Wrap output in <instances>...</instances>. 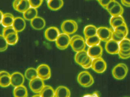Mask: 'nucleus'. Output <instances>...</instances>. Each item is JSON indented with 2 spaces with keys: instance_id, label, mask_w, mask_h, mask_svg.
Wrapping results in <instances>:
<instances>
[{
  "instance_id": "nucleus-15",
  "label": "nucleus",
  "mask_w": 130,
  "mask_h": 97,
  "mask_svg": "<svg viewBox=\"0 0 130 97\" xmlns=\"http://www.w3.org/2000/svg\"><path fill=\"white\" fill-rule=\"evenodd\" d=\"M12 26L17 32H20L26 28V21L24 18L20 17H15Z\"/></svg>"
},
{
  "instance_id": "nucleus-29",
  "label": "nucleus",
  "mask_w": 130,
  "mask_h": 97,
  "mask_svg": "<svg viewBox=\"0 0 130 97\" xmlns=\"http://www.w3.org/2000/svg\"><path fill=\"white\" fill-rule=\"evenodd\" d=\"M101 41V39L97 35L86 39L85 40L86 45L89 47L99 45Z\"/></svg>"
},
{
  "instance_id": "nucleus-42",
  "label": "nucleus",
  "mask_w": 130,
  "mask_h": 97,
  "mask_svg": "<svg viewBox=\"0 0 130 97\" xmlns=\"http://www.w3.org/2000/svg\"><path fill=\"white\" fill-rule=\"evenodd\" d=\"M21 0H14L13 3V6L14 9L16 10L17 7L20 2Z\"/></svg>"
},
{
  "instance_id": "nucleus-1",
  "label": "nucleus",
  "mask_w": 130,
  "mask_h": 97,
  "mask_svg": "<svg viewBox=\"0 0 130 97\" xmlns=\"http://www.w3.org/2000/svg\"><path fill=\"white\" fill-rule=\"evenodd\" d=\"M77 79L79 84L85 88L91 87L94 82V78L90 72L86 71L81 72L78 75Z\"/></svg>"
},
{
  "instance_id": "nucleus-6",
  "label": "nucleus",
  "mask_w": 130,
  "mask_h": 97,
  "mask_svg": "<svg viewBox=\"0 0 130 97\" xmlns=\"http://www.w3.org/2000/svg\"><path fill=\"white\" fill-rule=\"evenodd\" d=\"M70 37L66 33H61L56 40V45L59 49H66L70 44Z\"/></svg>"
},
{
  "instance_id": "nucleus-18",
  "label": "nucleus",
  "mask_w": 130,
  "mask_h": 97,
  "mask_svg": "<svg viewBox=\"0 0 130 97\" xmlns=\"http://www.w3.org/2000/svg\"><path fill=\"white\" fill-rule=\"evenodd\" d=\"M110 23L114 29L120 26L125 24L126 23L122 16H111L110 19Z\"/></svg>"
},
{
  "instance_id": "nucleus-37",
  "label": "nucleus",
  "mask_w": 130,
  "mask_h": 97,
  "mask_svg": "<svg viewBox=\"0 0 130 97\" xmlns=\"http://www.w3.org/2000/svg\"><path fill=\"white\" fill-rule=\"evenodd\" d=\"M92 59L89 56V58L88 60L82 66L83 68L85 69L90 68H91L92 65Z\"/></svg>"
},
{
  "instance_id": "nucleus-28",
  "label": "nucleus",
  "mask_w": 130,
  "mask_h": 97,
  "mask_svg": "<svg viewBox=\"0 0 130 97\" xmlns=\"http://www.w3.org/2000/svg\"><path fill=\"white\" fill-rule=\"evenodd\" d=\"M5 38L8 44L10 45H16L19 40L18 33L17 32L10 33L7 35Z\"/></svg>"
},
{
  "instance_id": "nucleus-11",
  "label": "nucleus",
  "mask_w": 130,
  "mask_h": 97,
  "mask_svg": "<svg viewBox=\"0 0 130 97\" xmlns=\"http://www.w3.org/2000/svg\"><path fill=\"white\" fill-rule=\"evenodd\" d=\"M11 85L14 88L23 85L25 77L23 75L18 72H15L11 75Z\"/></svg>"
},
{
  "instance_id": "nucleus-34",
  "label": "nucleus",
  "mask_w": 130,
  "mask_h": 97,
  "mask_svg": "<svg viewBox=\"0 0 130 97\" xmlns=\"http://www.w3.org/2000/svg\"><path fill=\"white\" fill-rule=\"evenodd\" d=\"M14 32H17L15 31L13 26H10L7 27H4L2 31V35L5 37L9 34Z\"/></svg>"
},
{
  "instance_id": "nucleus-22",
  "label": "nucleus",
  "mask_w": 130,
  "mask_h": 97,
  "mask_svg": "<svg viewBox=\"0 0 130 97\" xmlns=\"http://www.w3.org/2000/svg\"><path fill=\"white\" fill-rule=\"evenodd\" d=\"M15 17L10 13H7L4 14L1 24L4 27L12 26Z\"/></svg>"
},
{
  "instance_id": "nucleus-45",
  "label": "nucleus",
  "mask_w": 130,
  "mask_h": 97,
  "mask_svg": "<svg viewBox=\"0 0 130 97\" xmlns=\"http://www.w3.org/2000/svg\"><path fill=\"white\" fill-rule=\"evenodd\" d=\"M4 14L3 12L1 11L0 10V24L2 23V22Z\"/></svg>"
},
{
  "instance_id": "nucleus-23",
  "label": "nucleus",
  "mask_w": 130,
  "mask_h": 97,
  "mask_svg": "<svg viewBox=\"0 0 130 97\" xmlns=\"http://www.w3.org/2000/svg\"><path fill=\"white\" fill-rule=\"evenodd\" d=\"M13 93L14 97H27L28 96L27 89L23 85L14 88Z\"/></svg>"
},
{
  "instance_id": "nucleus-26",
  "label": "nucleus",
  "mask_w": 130,
  "mask_h": 97,
  "mask_svg": "<svg viewBox=\"0 0 130 97\" xmlns=\"http://www.w3.org/2000/svg\"><path fill=\"white\" fill-rule=\"evenodd\" d=\"M24 77L26 79L30 81L38 77L37 69L30 68L26 70L24 74Z\"/></svg>"
},
{
  "instance_id": "nucleus-20",
  "label": "nucleus",
  "mask_w": 130,
  "mask_h": 97,
  "mask_svg": "<svg viewBox=\"0 0 130 97\" xmlns=\"http://www.w3.org/2000/svg\"><path fill=\"white\" fill-rule=\"evenodd\" d=\"M38 10L37 8L30 7L26 11L23 13L24 19L27 21H31L37 16Z\"/></svg>"
},
{
  "instance_id": "nucleus-24",
  "label": "nucleus",
  "mask_w": 130,
  "mask_h": 97,
  "mask_svg": "<svg viewBox=\"0 0 130 97\" xmlns=\"http://www.w3.org/2000/svg\"><path fill=\"white\" fill-rule=\"evenodd\" d=\"M108 12L111 16H122L124 13V8L121 5L117 2L116 5Z\"/></svg>"
},
{
  "instance_id": "nucleus-10",
  "label": "nucleus",
  "mask_w": 130,
  "mask_h": 97,
  "mask_svg": "<svg viewBox=\"0 0 130 97\" xmlns=\"http://www.w3.org/2000/svg\"><path fill=\"white\" fill-rule=\"evenodd\" d=\"M60 33V31L58 28L55 27H50L46 30L45 36L48 41L55 42Z\"/></svg>"
},
{
  "instance_id": "nucleus-3",
  "label": "nucleus",
  "mask_w": 130,
  "mask_h": 97,
  "mask_svg": "<svg viewBox=\"0 0 130 97\" xmlns=\"http://www.w3.org/2000/svg\"><path fill=\"white\" fill-rule=\"evenodd\" d=\"M128 71L127 66L124 63H121L115 66L112 70V74L115 78L121 80L126 77Z\"/></svg>"
},
{
  "instance_id": "nucleus-47",
  "label": "nucleus",
  "mask_w": 130,
  "mask_h": 97,
  "mask_svg": "<svg viewBox=\"0 0 130 97\" xmlns=\"http://www.w3.org/2000/svg\"><path fill=\"white\" fill-rule=\"evenodd\" d=\"M97 1H98V2H100V1H101V0H97Z\"/></svg>"
},
{
  "instance_id": "nucleus-2",
  "label": "nucleus",
  "mask_w": 130,
  "mask_h": 97,
  "mask_svg": "<svg viewBox=\"0 0 130 97\" xmlns=\"http://www.w3.org/2000/svg\"><path fill=\"white\" fill-rule=\"evenodd\" d=\"M70 46L76 52L84 50L86 46L85 40L78 35H74L70 38Z\"/></svg>"
},
{
  "instance_id": "nucleus-8",
  "label": "nucleus",
  "mask_w": 130,
  "mask_h": 97,
  "mask_svg": "<svg viewBox=\"0 0 130 97\" xmlns=\"http://www.w3.org/2000/svg\"><path fill=\"white\" fill-rule=\"evenodd\" d=\"M29 81L30 88L35 93L39 94L45 86L44 81L38 77Z\"/></svg>"
},
{
  "instance_id": "nucleus-21",
  "label": "nucleus",
  "mask_w": 130,
  "mask_h": 97,
  "mask_svg": "<svg viewBox=\"0 0 130 97\" xmlns=\"http://www.w3.org/2000/svg\"><path fill=\"white\" fill-rule=\"evenodd\" d=\"M97 29L98 28L94 25H89L86 26L83 30L85 39L97 35Z\"/></svg>"
},
{
  "instance_id": "nucleus-46",
  "label": "nucleus",
  "mask_w": 130,
  "mask_h": 97,
  "mask_svg": "<svg viewBox=\"0 0 130 97\" xmlns=\"http://www.w3.org/2000/svg\"><path fill=\"white\" fill-rule=\"evenodd\" d=\"M32 97H42L39 94H36V95H34Z\"/></svg>"
},
{
  "instance_id": "nucleus-17",
  "label": "nucleus",
  "mask_w": 130,
  "mask_h": 97,
  "mask_svg": "<svg viewBox=\"0 0 130 97\" xmlns=\"http://www.w3.org/2000/svg\"><path fill=\"white\" fill-rule=\"evenodd\" d=\"M70 90L65 86H59L55 90V97H70Z\"/></svg>"
},
{
  "instance_id": "nucleus-36",
  "label": "nucleus",
  "mask_w": 130,
  "mask_h": 97,
  "mask_svg": "<svg viewBox=\"0 0 130 97\" xmlns=\"http://www.w3.org/2000/svg\"><path fill=\"white\" fill-rule=\"evenodd\" d=\"M113 30H118L120 31L121 32L123 33L124 34H126L127 36L128 35V33H129V30H128V27L127 26L126 24H123L121 26H120L117 28H115Z\"/></svg>"
},
{
  "instance_id": "nucleus-16",
  "label": "nucleus",
  "mask_w": 130,
  "mask_h": 97,
  "mask_svg": "<svg viewBox=\"0 0 130 97\" xmlns=\"http://www.w3.org/2000/svg\"><path fill=\"white\" fill-rule=\"evenodd\" d=\"M30 25L34 29L41 30L45 26V21L42 17L37 16L30 21Z\"/></svg>"
},
{
  "instance_id": "nucleus-12",
  "label": "nucleus",
  "mask_w": 130,
  "mask_h": 97,
  "mask_svg": "<svg viewBox=\"0 0 130 97\" xmlns=\"http://www.w3.org/2000/svg\"><path fill=\"white\" fill-rule=\"evenodd\" d=\"M105 49L107 52L109 54H118L120 50L119 43L113 40H110L106 42Z\"/></svg>"
},
{
  "instance_id": "nucleus-27",
  "label": "nucleus",
  "mask_w": 130,
  "mask_h": 97,
  "mask_svg": "<svg viewBox=\"0 0 130 97\" xmlns=\"http://www.w3.org/2000/svg\"><path fill=\"white\" fill-rule=\"evenodd\" d=\"M30 7L29 0H21L16 10L23 13Z\"/></svg>"
},
{
  "instance_id": "nucleus-14",
  "label": "nucleus",
  "mask_w": 130,
  "mask_h": 97,
  "mask_svg": "<svg viewBox=\"0 0 130 97\" xmlns=\"http://www.w3.org/2000/svg\"><path fill=\"white\" fill-rule=\"evenodd\" d=\"M76 53L75 56V61L77 64L82 66L86 62L89 56L85 50Z\"/></svg>"
},
{
  "instance_id": "nucleus-31",
  "label": "nucleus",
  "mask_w": 130,
  "mask_h": 97,
  "mask_svg": "<svg viewBox=\"0 0 130 97\" xmlns=\"http://www.w3.org/2000/svg\"><path fill=\"white\" fill-rule=\"evenodd\" d=\"M120 50L128 51L130 50V39L125 38L119 43Z\"/></svg>"
},
{
  "instance_id": "nucleus-13",
  "label": "nucleus",
  "mask_w": 130,
  "mask_h": 97,
  "mask_svg": "<svg viewBox=\"0 0 130 97\" xmlns=\"http://www.w3.org/2000/svg\"><path fill=\"white\" fill-rule=\"evenodd\" d=\"M103 51V48L99 44L89 47L87 50V52L88 55L93 59L101 57Z\"/></svg>"
},
{
  "instance_id": "nucleus-7",
  "label": "nucleus",
  "mask_w": 130,
  "mask_h": 97,
  "mask_svg": "<svg viewBox=\"0 0 130 97\" xmlns=\"http://www.w3.org/2000/svg\"><path fill=\"white\" fill-rule=\"evenodd\" d=\"M113 30L105 27H101L97 29V35L101 41L107 42L112 39Z\"/></svg>"
},
{
  "instance_id": "nucleus-30",
  "label": "nucleus",
  "mask_w": 130,
  "mask_h": 97,
  "mask_svg": "<svg viewBox=\"0 0 130 97\" xmlns=\"http://www.w3.org/2000/svg\"><path fill=\"white\" fill-rule=\"evenodd\" d=\"M127 36L123 33L113 30L112 33V39L119 43Z\"/></svg>"
},
{
  "instance_id": "nucleus-39",
  "label": "nucleus",
  "mask_w": 130,
  "mask_h": 97,
  "mask_svg": "<svg viewBox=\"0 0 130 97\" xmlns=\"http://www.w3.org/2000/svg\"><path fill=\"white\" fill-rule=\"evenodd\" d=\"M82 97H100V94L98 91H95L92 93L85 94Z\"/></svg>"
},
{
  "instance_id": "nucleus-40",
  "label": "nucleus",
  "mask_w": 130,
  "mask_h": 97,
  "mask_svg": "<svg viewBox=\"0 0 130 97\" xmlns=\"http://www.w3.org/2000/svg\"><path fill=\"white\" fill-rule=\"evenodd\" d=\"M112 0H101L99 2L101 5L102 7L105 8L106 6Z\"/></svg>"
},
{
  "instance_id": "nucleus-38",
  "label": "nucleus",
  "mask_w": 130,
  "mask_h": 97,
  "mask_svg": "<svg viewBox=\"0 0 130 97\" xmlns=\"http://www.w3.org/2000/svg\"><path fill=\"white\" fill-rule=\"evenodd\" d=\"M117 1L116 0H112L111 1L110 3L108 4L105 7V9L108 11H109L115 5L117 4Z\"/></svg>"
},
{
  "instance_id": "nucleus-35",
  "label": "nucleus",
  "mask_w": 130,
  "mask_h": 97,
  "mask_svg": "<svg viewBox=\"0 0 130 97\" xmlns=\"http://www.w3.org/2000/svg\"><path fill=\"white\" fill-rule=\"evenodd\" d=\"M29 1L30 7L37 8L42 5L43 0H29Z\"/></svg>"
},
{
  "instance_id": "nucleus-33",
  "label": "nucleus",
  "mask_w": 130,
  "mask_h": 97,
  "mask_svg": "<svg viewBox=\"0 0 130 97\" xmlns=\"http://www.w3.org/2000/svg\"><path fill=\"white\" fill-rule=\"evenodd\" d=\"M8 44L5 37L2 35H0V52H4L8 47Z\"/></svg>"
},
{
  "instance_id": "nucleus-19",
  "label": "nucleus",
  "mask_w": 130,
  "mask_h": 97,
  "mask_svg": "<svg viewBox=\"0 0 130 97\" xmlns=\"http://www.w3.org/2000/svg\"><path fill=\"white\" fill-rule=\"evenodd\" d=\"M63 0H47L48 7L52 10L57 11L61 9L64 5Z\"/></svg>"
},
{
  "instance_id": "nucleus-43",
  "label": "nucleus",
  "mask_w": 130,
  "mask_h": 97,
  "mask_svg": "<svg viewBox=\"0 0 130 97\" xmlns=\"http://www.w3.org/2000/svg\"><path fill=\"white\" fill-rule=\"evenodd\" d=\"M119 57L123 59H127L130 58V55H124L119 53L118 54Z\"/></svg>"
},
{
  "instance_id": "nucleus-9",
  "label": "nucleus",
  "mask_w": 130,
  "mask_h": 97,
  "mask_svg": "<svg viewBox=\"0 0 130 97\" xmlns=\"http://www.w3.org/2000/svg\"><path fill=\"white\" fill-rule=\"evenodd\" d=\"M38 76L43 81L48 80L52 75L51 70L48 65L42 64L40 65L37 69Z\"/></svg>"
},
{
  "instance_id": "nucleus-44",
  "label": "nucleus",
  "mask_w": 130,
  "mask_h": 97,
  "mask_svg": "<svg viewBox=\"0 0 130 97\" xmlns=\"http://www.w3.org/2000/svg\"><path fill=\"white\" fill-rule=\"evenodd\" d=\"M5 75H11L9 72L6 71H0V77Z\"/></svg>"
},
{
  "instance_id": "nucleus-5",
  "label": "nucleus",
  "mask_w": 130,
  "mask_h": 97,
  "mask_svg": "<svg viewBox=\"0 0 130 97\" xmlns=\"http://www.w3.org/2000/svg\"><path fill=\"white\" fill-rule=\"evenodd\" d=\"M91 68L97 73H102L107 69V63L102 57L93 59Z\"/></svg>"
},
{
  "instance_id": "nucleus-25",
  "label": "nucleus",
  "mask_w": 130,
  "mask_h": 97,
  "mask_svg": "<svg viewBox=\"0 0 130 97\" xmlns=\"http://www.w3.org/2000/svg\"><path fill=\"white\" fill-rule=\"evenodd\" d=\"M39 94L42 97H55V90L51 86L45 85Z\"/></svg>"
},
{
  "instance_id": "nucleus-41",
  "label": "nucleus",
  "mask_w": 130,
  "mask_h": 97,
  "mask_svg": "<svg viewBox=\"0 0 130 97\" xmlns=\"http://www.w3.org/2000/svg\"><path fill=\"white\" fill-rule=\"evenodd\" d=\"M121 3L125 7H130V0H121Z\"/></svg>"
},
{
  "instance_id": "nucleus-4",
  "label": "nucleus",
  "mask_w": 130,
  "mask_h": 97,
  "mask_svg": "<svg viewBox=\"0 0 130 97\" xmlns=\"http://www.w3.org/2000/svg\"><path fill=\"white\" fill-rule=\"evenodd\" d=\"M78 29V24L73 20L65 21L61 26V29L63 33L69 35L75 33L77 31Z\"/></svg>"
},
{
  "instance_id": "nucleus-32",
  "label": "nucleus",
  "mask_w": 130,
  "mask_h": 97,
  "mask_svg": "<svg viewBox=\"0 0 130 97\" xmlns=\"http://www.w3.org/2000/svg\"><path fill=\"white\" fill-rule=\"evenodd\" d=\"M10 75H4L0 77L1 87L4 88L7 87L10 85L11 84Z\"/></svg>"
}]
</instances>
